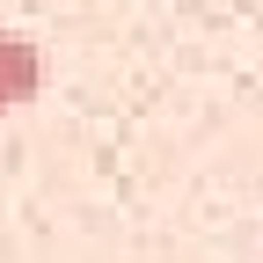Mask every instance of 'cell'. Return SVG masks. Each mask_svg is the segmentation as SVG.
<instances>
[{
  "mask_svg": "<svg viewBox=\"0 0 263 263\" xmlns=\"http://www.w3.org/2000/svg\"><path fill=\"white\" fill-rule=\"evenodd\" d=\"M37 81H44V51H37V37H29V29H0V117L22 110L29 95H37Z\"/></svg>",
  "mask_w": 263,
  "mask_h": 263,
  "instance_id": "cell-1",
  "label": "cell"
}]
</instances>
